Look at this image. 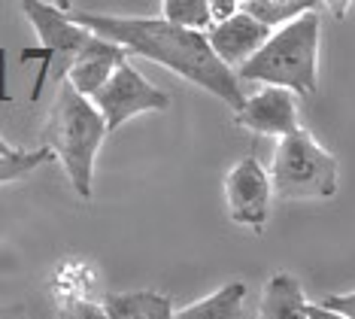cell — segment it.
<instances>
[{
	"label": "cell",
	"instance_id": "1",
	"mask_svg": "<svg viewBox=\"0 0 355 319\" xmlns=\"http://www.w3.org/2000/svg\"><path fill=\"white\" fill-rule=\"evenodd\" d=\"M70 19L88 28L92 34L122 46L128 55H140V58H149L161 64V67L173 70L185 83L219 97L234 113L246 104L237 73L216 58L207 34L176 28V24L164 19H140V15H101V13L73 10Z\"/></svg>",
	"mask_w": 355,
	"mask_h": 319
},
{
	"label": "cell",
	"instance_id": "2",
	"mask_svg": "<svg viewBox=\"0 0 355 319\" xmlns=\"http://www.w3.org/2000/svg\"><path fill=\"white\" fill-rule=\"evenodd\" d=\"M107 134V119L101 116L94 101L73 92L67 83L55 92L52 110L40 128V146L49 149L52 158H58V165L70 179V189L85 201L92 198L94 165H98Z\"/></svg>",
	"mask_w": 355,
	"mask_h": 319
},
{
	"label": "cell",
	"instance_id": "3",
	"mask_svg": "<svg viewBox=\"0 0 355 319\" xmlns=\"http://www.w3.org/2000/svg\"><path fill=\"white\" fill-rule=\"evenodd\" d=\"M319 49L322 10L306 13L286 28L273 31L268 43L237 70V79L261 83L264 88H282L295 97H313L319 92Z\"/></svg>",
	"mask_w": 355,
	"mask_h": 319
},
{
	"label": "cell",
	"instance_id": "4",
	"mask_svg": "<svg viewBox=\"0 0 355 319\" xmlns=\"http://www.w3.org/2000/svg\"><path fill=\"white\" fill-rule=\"evenodd\" d=\"M19 10L28 19L31 28L37 31V40H40L34 49L21 52V61H37V83H34V92H31V101H40L46 85H52L58 92L67 83L76 61L98 43V34H92L88 28L70 19L67 13L70 3L25 0V3H19Z\"/></svg>",
	"mask_w": 355,
	"mask_h": 319
},
{
	"label": "cell",
	"instance_id": "5",
	"mask_svg": "<svg viewBox=\"0 0 355 319\" xmlns=\"http://www.w3.org/2000/svg\"><path fill=\"white\" fill-rule=\"evenodd\" d=\"M268 174L277 201H325L340 189V161L304 128L277 143Z\"/></svg>",
	"mask_w": 355,
	"mask_h": 319
},
{
	"label": "cell",
	"instance_id": "6",
	"mask_svg": "<svg viewBox=\"0 0 355 319\" xmlns=\"http://www.w3.org/2000/svg\"><path fill=\"white\" fill-rule=\"evenodd\" d=\"M94 106L101 110V116L107 119L110 134L119 131L125 122H131L140 113H161L171 110V95L164 88L152 85L131 61H125L122 67L110 76V83L92 97Z\"/></svg>",
	"mask_w": 355,
	"mask_h": 319
},
{
	"label": "cell",
	"instance_id": "7",
	"mask_svg": "<svg viewBox=\"0 0 355 319\" xmlns=\"http://www.w3.org/2000/svg\"><path fill=\"white\" fill-rule=\"evenodd\" d=\"M225 192V207H228L231 222L252 228L261 234L270 219V204H273V186L270 174L255 155H246L225 174L222 183Z\"/></svg>",
	"mask_w": 355,
	"mask_h": 319
},
{
	"label": "cell",
	"instance_id": "8",
	"mask_svg": "<svg viewBox=\"0 0 355 319\" xmlns=\"http://www.w3.org/2000/svg\"><path fill=\"white\" fill-rule=\"evenodd\" d=\"M234 125L252 131L258 137H273L279 143L282 137L301 131L297 97L292 92H282V88H261L258 95L246 97V104L234 113Z\"/></svg>",
	"mask_w": 355,
	"mask_h": 319
},
{
	"label": "cell",
	"instance_id": "9",
	"mask_svg": "<svg viewBox=\"0 0 355 319\" xmlns=\"http://www.w3.org/2000/svg\"><path fill=\"white\" fill-rule=\"evenodd\" d=\"M270 34H273L270 28H264V24L252 19L246 10H240L237 15H231L228 22L213 24V28L207 31V40H209V49L216 52V58L237 73L258 49L268 43Z\"/></svg>",
	"mask_w": 355,
	"mask_h": 319
},
{
	"label": "cell",
	"instance_id": "10",
	"mask_svg": "<svg viewBox=\"0 0 355 319\" xmlns=\"http://www.w3.org/2000/svg\"><path fill=\"white\" fill-rule=\"evenodd\" d=\"M125 61H128V52L122 46H116V43H110V40L98 37V43L88 49L83 58L76 61V67L70 70L67 85L92 101V97L110 83V76L122 67Z\"/></svg>",
	"mask_w": 355,
	"mask_h": 319
},
{
	"label": "cell",
	"instance_id": "11",
	"mask_svg": "<svg viewBox=\"0 0 355 319\" xmlns=\"http://www.w3.org/2000/svg\"><path fill=\"white\" fill-rule=\"evenodd\" d=\"M258 319H310V301L295 274L277 271L261 289Z\"/></svg>",
	"mask_w": 355,
	"mask_h": 319
},
{
	"label": "cell",
	"instance_id": "12",
	"mask_svg": "<svg viewBox=\"0 0 355 319\" xmlns=\"http://www.w3.org/2000/svg\"><path fill=\"white\" fill-rule=\"evenodd\" d=\"M110 319H176L173 301L164 292H110L103 298Z\"/></svg>",
	"mask_w": 355,
	"mask_h": 319
},
{
	"label": "cell",
	"instance_id": "13",
	"mask_svg": "<svg viewBox=\"0 0 355 319\" xmlns=\"http://www.w3.org/2000/svg\"><path fill=\"white\" fill-rule=\"evenodd\" d=\"M243 307H246V283L231 280L222 289L209 292L207 298L180 307L176 319H243Z\"/></svg>",
	"mask_w": 355,
	"mask_h": 319
},
{
	"label": "cell",
	"instance_id": "14",
	"mask_svg": "<svg viewBox=\"0 0 355 319\" xmlns=\"http://www.w3.org/2000/svg\"><path fill=\"white\" fill-rule=\"evenodd\" d=\"M243 10L261 22L264 28L279 31L306 13L325 10V3H310V0H243Z\"/></svg>",
	"mask_w": 355,
	"mask_h": 319
},
{
	"label": "cell",
	"instance_id": "15",
	"mask_svg": "<svg viewBox=\"0 0 355 319\" xmlns=\"http://www.w3.org/2000/svg\"><path fill=\"white\" fill-rule=\"evenodd\" d=\"M161 19L176 24V28L198 31V34H207L213 28L209 0H164L161 3Z\"/></svg>",
	"mask_w": 355,
	"mask_h": 319
},
{
	"label": "cell",
	"instance_id": "16",
	"mask_svg": "<svg viewBox=\"0 0 355 319\" xmlns=\"http://www.w3.org/2000/svg\"><path fill=\"white\" fill-rule=\"evenodd\" d=\"M46 161H52V152L43 149V146H37V149H19L12 155H0V186L25 179L37 167H43Z\"/></svg>",
	"mask_w": 355,
	"mask_h": 319
},
{
	"label": "cell",
	"instance_id": "17",
	"mask_svg": "<svg viewBox=\"0 0 355 319\" xmlns=\"http://www.w3.org/2000/svg\"><path fill=\"white\" fill-rule=\"evenodd\" d=\"M58 319H110L103 304L92 298H79V295H70L61 301L58 307Z\"/></svg>",
	"mask_w": 355,
	"mask_h": 319
},
{
	"label": "cell",
	"instance_id": "18",
	"mask_svg": "<svg viewBox=\"0 0 355 319\" xmlns=\"http://www.w3.org/2000/svg\"><path fill=\"white\" fill-rule=\"evenodd\" d=\"M322 307L334 310L343 319H355V292H343V295H325L322 298Z\"/></svg>",
	"mask_w": 355,
	"mask_h": 319
},
{
	"label": "cell",
	"instance_id": "19",
	"mask_svg": "<svg viewBox=\"0 0 355 319\" xmlns=\"http://www.w3.org/2000/svg\"><path fill=\"white\" fill-rule=\"evenodd\" d=\"M243 10V0H209V13H213V24L228 22L231 15Z\"/></svg>",
	"mask_w": 355,
	"mask_h": 319
},
{
	"label": "cell",
	"instance_id": "20",
	"mask_svg": "<svg viewBox=\"0 0 355 319\" xmlns=\"http://www.w3.org/2000/svg\"><path fill=\"white\" fill-rule=\"evenodd\" d=\"M0 319H31L25 307L12 304V307H0Z\"/></svg>",
	"mask_w": 355,
	"mask_h": 319
},
{
	"label": "cell",
	"instance_id": "21",
	"mask_svg": "<svg viewBox=\"0 0 355 319\" xmlns=\"http://www.w3.org/2000/svg\"><path fill=\"white\" fill-rule=\"evenodd\" d=\"M310 319H343L340 313H334V310L322 307V304H310Z\"/></svg>",
	"mask_w": 355,
	"mask_h": 319
},
{
	"label": "cell",
	"instance_id": "22",
	"mask_svg": "<svg viewBox=\"0 0 355 319\" xmlns=\"http://www.w3.org/2000/svg\"><path fill=\"white\" fill-rule=\"evenodd\" d=\"M12 152H19V149H15L12 143H6V140H3V134H0V155H12Z\"/></svg>",
	"mask_w": 355,
	"mask_h": 319
}]
</instances>
